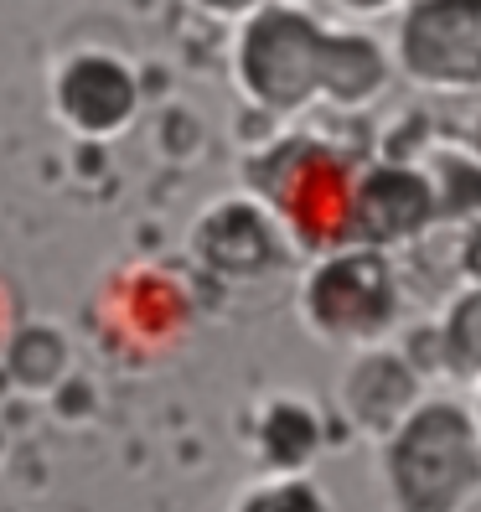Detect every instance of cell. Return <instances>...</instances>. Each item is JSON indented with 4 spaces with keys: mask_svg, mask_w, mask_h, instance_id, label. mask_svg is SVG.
Segmentation results:
<instances>
[{
    "mask_svg": "<svg viewBox=\"0 0 481 512\" xmlns=\"http://www.w3.org/2000/svg\"><path fill=\"white\" fill-rule=\"evenodd\" d=\"M394 512H471L481 502V425L456 399H425L378 445Z\"/></svg>",
    "mask_w": 481,
    "mask_h": 512,
    "instance_id": "obj_1",
    "label": "cell"
},
{
    "mask_svg": "<svg viewBox=\"0 0 481 512\" xmlns=\"http://www.w3.org/2000/svg\"><path fill=\"white\" fill-rule=\"evenodd\" d=\"M300 321L311 326V337L352 357L388 347L404 321V280L394 259L352 244L316 254L300 280Z\"/></svg>",
    "mask_w": 481,
    "mask_h": 512,
    "instance_id": "obj_2",
    "label": "cell"
},
{
    "mask_svg": "<svg viewBox=\"0 0 481 512\" xmlns=\"http://www.w3.org/2000/svg\"><path fill=\"white\" fill-rule=\"evenodd\" d=\"M332 32L300 6H264L244 21L238 37V88L269 114H300L326 104V63H332Z\"/></svg>",
    "mask_w": 481,
    "mask_h": 512,
    "instance_id": "obj_3",
    "label": "cell"
},
{
    "mask_svg": "<svg viewBox=\"0 0 481 512\" xmlns=\"http://www.w3.org/2000/svg\"><path fill=\"white\" fill-rule=\"evenodd\" d=\"M388 52L425 94H481V0H409Z\"/></svg>",
    "mask_w": 481,
    "mask_h": 512,
    "instance_id": "obj_4",
    "label": "cell"
},
{
    "mask_svg": "<svg viewBox=\"0 0 481 512\" xmlns=\"http://www.w3.org/2000/svg\"><path fill=\"white\" fill-rule=\"evenodd\" d=\"M430 228H440V192H435V176L425 166L378 161V166L352 176L342 244L394 259V254L414 249Z\"/></svg>",
    "mask_w": 481,
    "mask_h": 512,
    "instance_id": "obj_5",
    "label": "cell"
},
{
    "mask_svg": "<svg viewBox=\"0 0 481 512\" xmlns=\"http://www.w3.org/2000/svg\"><path fill=\"white\" fill-rule=\"evenodd\" d=\"M342 414L357 435L368 440H388L404 419L425 404V373L414 368V357L399 347H373V352H357L347 357L342 368Z\"/></svg>",
    "mask_w": 481,
    "mask_h": 512,
    "instance_id": "obj_6",
    "label": "cell"
},
{
    "mask_svg": "<svg viewBox=\"0 0 481 512\" xmlns=\"http://www.w3.org/2000/svg\"><path fill=\"white\" fill-rule=\"evenodd\" d=\"M197 254L228 280H264L280 269V223L254 202H223L197 228Z\"/></svg>",
    "mask_w": 481,
    "mask_h": 512,
    "instance_id": "obj_7",
    "label": "cell"
},
{
    "mask_svg": "<svg viewBox=\"0 0 481 512\" xmlns=\"http://www.w3.org/2000/svg\"><path fill=\"white\" fill-rule=\"evenodd\" d=\"M394 52H383L378 37L363 26H342L332 32V63H326V104L332 109H368L383 99L388 78H394Z\"/></svg>",
    "mask_w": 481,
    "mask_h": 512,
    "instance_id": "obj_8",
    "label": "cell"
},
{
    "mask_svg": "<svg viewBox=\"0 0 481 512\" xmlns=\"http://www.w3.org/2000/svg\"><path fill=\"white\" fill-rule=\"evenodd\" d=\"M259 450H264V466L269 476H311V461L321 450V425L306 404L280 399L264 409V425H259Z\"/></svg>",
    "mask_w": 481,
    "mask_h": 512,
    "instance_id": "obj_9",
    "label": "cell"
},
{
    "mask_svg": "<svg viewBox=\"0 0 481 512\" xmlns=\"http://www.w3.org/2000/svg\"><path fill=\"white\" fill-rule=\"evenodd\" d=\"M435 363L456 383H481V290L466 285L435 321Z\"/></svg>",
    "mask_w": 481,
    "mask_h": 512,
    "instance_id": "obj_10",
    "label": "cell"
},
{
    "mask_svg": "<svg viewBox=\"0 0 481 512\" xmlns=\"http://www.w3.org/2000/svg\"><path fill=\"white\" fill-rule=\"evenodd\" d=\"M233 512H337L311 476H259Z\"/></svg>",
    "mask_w": 481,
    "mask_h": 512,
    "instance_id": "obj_11",
    "label": "cell"
},
{
    "mask_svg": "<svg viewBox=\"0 0 481 512\" xmlns=\"http://www.w3.org/2000/svg\"><path fill=\"white\" fill-rule=\"evenodd\" d=\"M435 176L440 192V223H481V161L476 156H445Z\"/></svg>",
    "mask_w": 481,
    "mask_h": 512,
    "instance_id": "obj_12",
    "label": "cell"
},
{
    "mask_svg": "<svg viewBox=\"0 0 481 512\" xmlns=\"http://www.w3.org/2000/svg\"><path fill=\"white\" fill-rule=\"evenodd\" d=\"M456 259H461V280L481 290V223H471V228L461 233V254H456Z\"/></svg>",
    "mask_w": 481,
    "mask_h": 512,
    "instance_id": "obj_13",
    "label": "cell"
},
{
    "mask_svg": "<svg viewBox=\"0 0 481 512\" xmlns=\"http://www.w3.org/2000/svg\"><path fill=\"white\" fill-rule=\"evenodd\" d=\"M332 6L352 21H373V16H399L409 0H332Z\"/></svg>",
    "mask_w": 481,
    "mask_h": 512,
    "instance_id": "obj_14",
    "label": "cell"
},
{
    "mask_svg": "<svg viewBox=\"0 0 481 512\" xmlns=\"http://www.w3.org/2000/svg\"><path fill=\"white\" fill-rule=\"evenodd\" d=\"M207 11H218V16H259L264 6H275V0H202Z\"/></svg>",
    "mask_w": 481,
    "mask_h": 512,
    "instance_id": "obj_15",
    "label": "cell"
},
{
    "mask_svg": "<svg viewBox=\"0 0 481 512\" xmlns=\"http://www.w3.org/2000/svg\"><path fill=\"white\" fill-rule=\"evenodd\" d=\"M471 156L481 161V114H476V125H471Z\"/></svg>",
    "mask_w": 481,
    "mask_h": 512,
    "instance_id": "obj_16",
    "label": "cell"
},
{
    "mask_svg": "<svg viewBox=\"0 0 481 512\" xmlns=\"http://www.w3.org/2000/svg\"><path fill=\"white\" fill-rule=\"evenodd\" d=\"M471 414H476V425H481V383H476V404H471Z\"/></svg>",
    "mask_w": 481,
    "mask_h": 512,
    "instance_id": "obj_17",
    "label": "cell"
}]
</instances>
